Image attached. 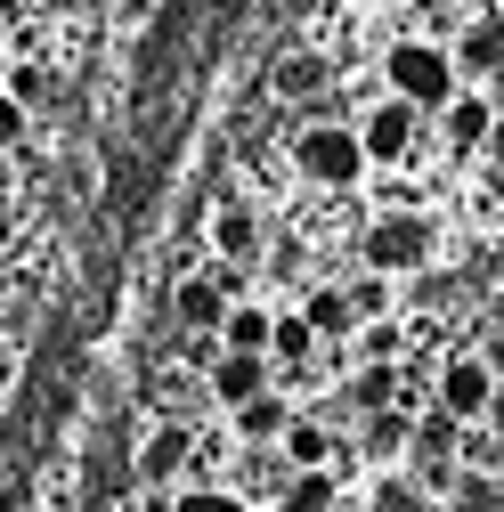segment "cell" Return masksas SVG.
<instances>
[{"instance_id": "cell-10", "label": "cell", "mask_w": 504, "mask_h": 512, "mask_svg": "<svg viewBox=\"0 0 504 512\" xmlns=\"http://www.w3.org/2000/svg\"><path fill=\"white\" fill-rule=\"evenodd\" d=\"M358 447H366V456H407V447H415V423L399 415V407H383V415H366V431H358Z\"/></svg>"}, {"instance_id": "cell-3", "label": "cell", "mask_w": 504, "mask_h": 512, "mask_svg": "<svg viewBox=\"0 0 504 512\" xmlns=\"http://www.w3.org/2000/svg\"><path fill=\"white\" fill-rule=\"evenodd\" d=\"M366 261L383 269V277L423 269V261H431V220H423V212H391V220H374V228H366Z\"/></svg>"}, {"instance_id": "cell-26", "label": "cell", "mask_w": 504, "mask_h": 512, "mask_svg": "<svg viewBox=\"0 0 504 512\" xmlns=\"http://www.w3.org/2000/svg\"><path fill=\"white\" fill-rule=\"evenodd\" d=\"M488 439L504 447V382H496V399H488Z\"/></svg>"}, {"instance_id": "cell-2", "label": "cell", "mask_w": 504, "mask_h": 512, "mask_svg": "<svg viewBox=\"0 0 504 512\" xmlns=\"http://www.w3.org/2000/svg\"><path fill=\"white\" fill-rule=\"evenodd\" d=\"M293 163L318 179V187H350V179L366 171V139H358V131H334V122H318V131L293 139Z\"/></svg>"}, {"instance_id": "cell-12", "label": "cell", "mask_w": 504, "mask_h": 512, "mask_svg": "<svg viewBox=\"0 0 504 512\" xmlns=\"http://www.w3.org/2000/svg\"><path fill=\"white\" fill-rule=\"evenodd\" d=\"M277 512H334V480L326 472H293L277 488Z\"/></svg>"}, {"instance_id": "cell-25", "label": "cell", "mask_w": 504, "mask_h": 512, "mask_svg": "<svg viewBox=\"0 0 504 512\" xmlns=\"http://www.w3.org/2000/svg\"><path fill=\"white\" fill-rule=\"evenodd\" d=\"M17 139H25V106H17V98H9V90H0V155H9V147H17Z\"/></svg>"}, {"instance_id": "cell-7", "label": "cell", "mask_w": 504, "mask_h": 512, "mask_svg": "<svg viewBox=\"0 0 504 512\" xmlns=\"http://www.w3.org/2000/svg\"><path fill=\"white\" fill-rule=\"evenodd\" d=\"M179 326H196V334L228 326V277H220V269H212V277H187V285H179Z\"/></svg>"}, {"instance_id": "cell-14", "label": "cell", "mask_w": 504, "mask_h": 512, "mask_svg": "<svg viewBox=\"0 0 504 512\" xmlns=\"http://www.w3.org/2000/svg\"><path fill=\"white\" fill-rule=\"evenodd\" d=\"M488 131H496V114H488L480 98H456V106H448V139H456V147H488Z\"/></svg>"}, {"instance_id": "cell-6", "label": "cell", "mask_w": 504, "mask_h": 512, "mask_svg": "<svg viewBox=\"0 0 504 512\" xmlns=\"http://www.w3.org/2000/svg\"><path fill=\"white\" fill-rule=\"evenodd\" d=\"M358 139H366V163H399V155L415 147V106H399V98H391V106H374Z\"/></svg>"}, {"instance_id": "cell-29", "label": "cell", "mask_w": 504, "mask_h": 512, "mask_svg": "<svg viewBox=\"0 0 504 512\" xmlns=\"http://www.w3.org/2000/svg\"><path fill=\"white\" fill-rule=\"evenodd\" d=\"M139 512H171V504H163V496H139Z\"/></svg>"}, {"instance_id": "cell-21", "label": "cell", "mask_w": 504, "mask_h": 512, "mask_svg": "<svg viewBox=\"0 0 504 512\" xmlns=\"http://www.w3.org/2000/svg\"><path fill=\"white\" fill-rule=\"evenodd\" d=\"M309 342H318V334H309V317H277V334H269V358L301 366V358H309Z\"/></svg>"}, {"instance_id": "cell-19", "label": "cell", "mask_w": 504, "mask_h": 512, "mask_svg": "<svg viewBox=\"0 0 504 512\" xmlns=\"http://www.w3.org/2000/svg\"><path fill=\"white\" fill-rule=\"evenodd\" d=\"M391 391H399V374H391V366H366V374L350 382V407H358V415H383Z\"/></svg>"}, {"instance_id": "cell-1", "label": "cell", "mask_w": 504, "mask_h": 512, "mask_svg": "<svg viewBox=\"0 0 504 512\" xmlns=\"http://www.w3.org/2000/svg\"><path fill=\"white\" fill-rule=\"evenodd\" d=\"M391 90H399V106H415V114L456 106V57L431 49V41H399V49H391Z\"/></svg>"}, {"instance_id": "cell-8", "label": "cell", "mask_w": 504, "mask_h": 512, "mask_svg": "<svg viewBox=\"0 0 504 512\" xmlns=\"http://www.w3.org/2000/svg\"><path fill=\"white\" fill-rule=\"evenodd\" d=\"M187 447H196V439H187V423L147 431V447H139V480H147V488H163L171 472H187Z\"/></svg>"}, {"instance_id": "cell-16", "label": "cell", "mask_w": 504, "mask_h": 512, "mask_svg": "<svg viewBox=\"0 0 504 512\" xmlns=\"http://www.w3.org/2000/svg\"><path fill=\"white\" fill-rule=\"evenodd\" d=\"M309 90H326V57H285V66H277V98H309Z\"/></svg>"}, {"instance_id": "cell-17", "label": "cell", "mask_w": 504, "mask_h": 512, "mask_svg": "<svg viewBox=\"0 0 504 512\" xmlns=\"http://www.w3.org/2000/svg\"><path fill=\"white\" fill-rule=\"evenodd\" d=\"M448 504H456V512H504V480H496V472H464Z\"/></svg>"}, {"instance_id": "cell-27", "label": "cell", "mask_w": 504, "mask_h": 512, "mask_svg": "<svg viewBox=\"0 0 504 512\" xmlns=\"http://www.w3.org/2000/svg\"><path fill=\"white\" fill-rule=\"evenodd\" d=\"M488 163H496V179H504V114H496V131H488Z\"/></svg>"}, {"instance_id": "cell-4", "label": "cell", "mask_w": 504, "mask_h": 512, "mask_svg": "<svg viewBox=\"0 0 504 512\" xmlns=\"http://www.w3.org/2000/svg\"><path fill=\"white\" fill-rule=\"evenodd\" d=\"M488 399H496V374H488V358H456L448 374H439V415L472 423V415H488Z\"/></svg>"}, {"instance_id": "cell-5", "label": "cell", "mask_w": 504, "mask_h": 512, "mask_svg": "<svg viewBox=\"0 0 504 512\" xmlns=\"http://www.w3.org/2000/svg\"><path fill=\"white\" fill-rule=\"evenodd\" d=\"M212 399H220V407H252V399H269V358L220 350V358H212Z\"/></svg>"}, {"instance_id": "cell-9", "label": "cell", "mask_w": 504, "mask_h": 512, "mask_svg": "<svg viewBox=\"0 0 504 512\" xmlns=\"http://www.w3.org/2000/svg\"><path fill=\"white\" fill-rule=\"evenodd\" d=\"M456 66H472V74H504V17H480V25H464Z\"/></svg>"}, {"instance_id": "cell-24", "label": "cell", "mask_w": 504, "mask_h": 512, "mask_svg": "<svg viewBox=\"0 0 504 512\" xmlns=\"http://www.w3.org/2000/svg\"><path fill=\"white\" fill-rule=\"evenodd\" d=\"M374 512H431V504H423V488H407V480H383V496H374Z\"/></svg>"}, {"instance_id": "cell-18", "label": "cell", "mask_w": 504, "mask_h": 512, "mask_svg": "<svg viewBox=\"0 0 504 512\" xmlns=\"http://www.w3.org/2000/svg\"><path fill=\"white\" fill-rule=\"evenodd\" d=\"M236 431H244V439H285L293 415H285L277 399H252V407H236Z\"/></svg>"}, {"instance_id": "cell-23", "label": "cell", "mask_w": 504, "mask_h": 512, "mask_svg": "<svg viewBox=\"0 0 504 512\" xmlns=\"http://www.w3.org/2000/svg\"><path fill=\"white\" fill-rule=\"evenodd\" d=\"M171 512H244V496H228V488H187V496H171Z\"/></svg>"}, {"instance_id": "cell-28", "label": "cell", "mask_w": 504, "mask_h": 512, "mask_svg": "<svg viewBox=\"0 0 504 512\" xmlns=\"http://www.w3.org/2000/svg\"><path fill=\"white\" fill-rule=\"evenodd\" d=\"M488 317H496V334H504V285H496V293H488Z\"/></svg>"}, {"instance_id": "cell-13", "label": "cell", "mask_w": 504, "mask_h": 512, "mask_svg": "<svg viewBox=\"0 0 504 512\" xmlns=\"http://www.w3.org/2000/svg\"><path fill=\"white\" fill-rule=\"evenodd\" d=\"M228 350H244V358H269V334H277V317H261V309H228Z\"/></svg>"}, {"instance_id": "cell-15", "label": "cell", "mask_w": 504, "mask_h": 512, "mask_svg": "<svg viewBox=\"0 0 504 512\" xmlns=\"http://www.w3.org/2000/svg\"><path fill=\"white\" fill-rule=\"evenodd\" d=\"M301 317H309V334H350V326H358V301H350V293H318Z\"/></svg>"}, {"instance_id": "cell-11", "label": "cell", "mask_w": 504, "mask_h": 512, "mask_svg": "<svg viewBox=\"0 0 504 512\" xmlns=\"http://www.w3.org/2000/svg\"><path fill=\"white\" fill-rule=\"evenodd\" d=\"M252 244H261L252 212H244V204H228V212L212 220V252H220V261H252Z\"/></svg>"}, {"instance_id": "cell-22", "label": "cell", "mask_w": 504, "mask_h": 512, "mask_svg": "<svg viewBox=\"0 0 504 512\" xmlns=\"http://www.w3.org/2000/svg\"><path fill=\"white\" fill-rule=\"evenodd\" d=\"M9 98L33 114V106H49V98H57V74H41V66H17V74H9Z\"/></svg>"}, {"instance_id": "cell-20", "label": "cell", "mask_w": 504, "mask_h": 512, "mask_svg": "<svg viewBox=\"0 0 504 512\" xmlns=\"http://www.w3.org/2000/svg\"><path fill=\"white\" fill-rule=\"evenodd\" d=\"M285 456H293V472H326V431L318 423H293L285 431Z\"/></svg>"}]
</instances>
